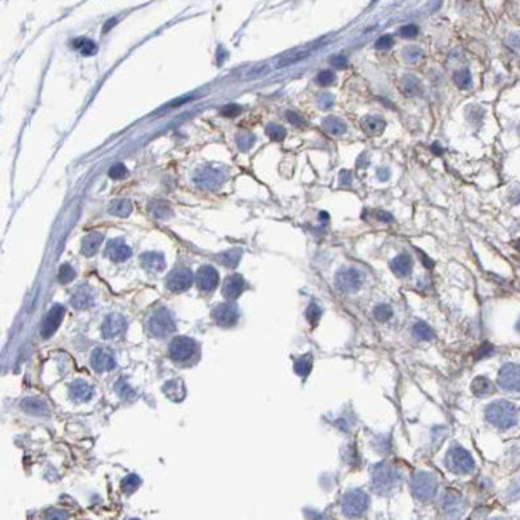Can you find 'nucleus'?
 I'll list each match as a JSON object with an SVG mask.
<instances>
[{
  "instance_id": "obj_1",
  "label": "nucleus",
  "mask_w": 520,
  "mask_h": 520,
  "mask_svg": "<svg viewBox=\"0 0 520 520\" xmlns=\"http://www.w3.org/2000/svg\"><path fill=\"white\" fill-rule=\"evenodd\" d=\"M487 419L498 429H509L517 422L519 418V410L516 405H512L511 402L499 400L493 402L487 408Z\"/></svg>"
},
{
  "instance_id": "obj_2",
  "label": "nucleus",
  "mask_w": 520,
  "mask_h": 520,
  "mask_svg": "<svg viewBox=\"0 0 520 520\" xmlns=\"http://www.w3.org/2000/svg\"><path fill=\"white\" fill-rule=\"evenodd\" d=\"M400 477L392 466L386 463H379L374 466L373 474H371V485L376 493L386 495L391 490H394L399 485Z\"/></svg>"
},
{
  "instance_id": "obj_3",
  "label": "nucleus",
  "mask_w": 520,
  "mask_h": 520,
  "mask_svg": "<svg viewBox=\"0 0 520 520\" xmlns=\"http://www.w3.org/2000/svg\"><path fill=\"white\" fill-rule=\"evenodd\" d=\"M176 328L175 318L166 308H158L149 317V333L154 338H163Z\"/></svg>"
},
{
  "instance_id": "obj_4",
  "label": "nucleus",
  "mask_w": 520,
  "mask_h": 520,
  "mask_svg": "<svg viewBox=\"0 0 520 520\" xmlns=\"http://www.w3.org/2000/svg\"><path fill=\"white\" fill-rule=\"evenodd\" d=\"M437 478L429 472H418L412 478V491L421 501H429L437 493Z\"/></svg>"
},
{
  "instance_id": "obj_5",
  "label": "nucleus",
  "mask_w": 520,
  "mask_h": 520,
  "mask_svg": "<svg viewBox=\"0 0 520 520\" xmlns=\"http://www.w3.org/2000/svg\"><path fill=\"white\" fill-rule=\"evenodd\" d=\"M224 179H226V171L223 168L208 165L196 173L194 183L199 187H202V189H216V187H219L224 183Z\"/></svg>"
},
{
  "instance_id": "obj_6",
  "label": "nucleus",
  "mask_w": 520,
  "mask_h": 520,
  "mask_svg": "<svg viewBox=\"0 0 520 520\" xmlns=\"http://www.w3.org/2000/svg\"><path fill=\"white\" fill-rule=\"evenodd\" d=\"M447 466L455 474H469L474 469V460L461 447H453L447 453Z\"/></svg>"
},
{
  "instance_id": "obj_7",
  "label": "nucleus",
  "mask_w": 520,
  "mask_h": 520,
  "mask_svg": "<svg viewBox=\"0 0 520 520\" xmlns=\"http://www.w3.org/2000/svg\"><path fill=\"white\" fill-rule=\"evenodd\" d=\"M368 508V495L362 490H351L343 498V512L349 517L362 516Z\"/></svg>"
},
{
  "instance_id": "obj_8",
  "label": "nucleus",
  "mask_w": 520,
  "mask_h": 520,
  "mask_svg": "<svg viewBox=\"0 0 520 520\" xmlns=\"http://www.w3.org/2000/svg\"><path fill=\"white\" fill-rule=\"evenodd\" d=\"M197 351V343L192 338L187 336H176L170 343V357L176 362H186L189 360Z\"/></svg>"
},
{
  "instance_id": "obj_9",
  "label": "nucleus",
  "mask_w": 520,
  "mask_h": 520,
  "mask_svg": "<svg viewBox=\"0 0 520 520\" xmlns=\"http://www.w3.org/2000/svg\"><path fill=\"white\" fill-rule=\"evenodd\" d=\"M364 282L362 274L354 267H344L336 274V287L344 293H354Z\"/></svg>"
},
{
  "instance_id": "obj_10",
  "label": "nucleus",
  "mask_w": 520,
  "mask_h": 520,
  "mask_svg": "<svg viewBox=\"0 0 520 520\" xmlns=\"http://www.w3.org/2000/svg\"><path fill=\"white\" fill-rule=\"evenodd\" d=\"M498 384L506 391L519 392L520 391V365L506 364L498 374Z\"/></svg>"
},
{
  "instance_id": "obj_11",
  "label": "nucleus",
  "mask_w": 520,
  "mask_h": 520,
  "mask_svg": "<svg viewBox=\"0 0 520 520\" xmlns=\"http://www.w3.org/2000/svg\"><path fill=\"white\" fill-rule=\"evenodd\" d=\"M211 317L219 327H232L239 320V309L232 303H223L211 311Z\"/></svg>"
},
{
  "instance_id": "obj_12",
  "label": "nucleus",
  "mask_w": 520,
  "mask_h": 520,
  "mask_svg": "<svg viewBox=\"0 0 520 520\" xmlns=\"http://www.w3.org/2000/svg\"><path fill=\"white\" fill-rule=\"evenodd\" d=\"M90 364H92V368L95 371H109L115 366V357L114 352L109 351L106 348H98L92 352V357H90Z\"/></svg>"
},
{
  "instance_id": "obj_13",
  "label": "nucleus",
  "mask_w": 520,
  "mask_h": 520,
  "mask_svg": "<svg viewBox=\"0 0 520 520\" xmlns=\"http://www.w3.org/2000/svg\"><path fill=\"white\" fill-rule=\"evenodd\" d=\"M194 282V274L189 269L181 267L170 272L168 279H166V287L170 291H184L187 290Z\"/></svg>"
},
{
  "instance_id": "obj_14",
  "label": "nucleus",
  "mask_w": 520,
  "mask_h": 520,
  "mask_svg": "<svg viewBox=\"0 0 520 520\" xmlns=\"http://www.w3.org/2000/svg\"><path fill=\"white\" fill-rule=\"evenodd\" d=\"M127 328V320L120 314H109L103 322L101 333L106 339H114L120 336Z\"/></svg>"
},
{
  "instance_id": "obj_15",
  "label": "nucleus",
  "mask_w": 520,
  "mask_h": 520,
  "mask_svg": "<svg viewBox=\"0 0 520 520\" xmlns=\"http://www.w3.org/2000/svg\"><path fill=\"white\" fill-rule=\"evenodd\" d=\"M219 283V275L218 270L213 266H202L197 270V287L202 290L204 293H210Z\"/></svg>"
},
{
  "instance_id": "obj_16",
  "label": "nucleus",
  "mask_w": 520,
  "mask_h": 520,
  "mask_svg": "<svg viewBox=\"0 0 520 520\" xmlns=\"http://www.w3.org/2000/svg\"><path fill=\"white\" fill-rule=\"evenodd\" d=\"M62 315H64V308H62L61 304H54V306L50 309V312L47 314L44 323H42V330H40L42 336L50 338L53 333L58 330Z\"/></svg>"
},
{
  "instance_id": "obj_17",
  "label": "nucleus",
  "mask_w": 520,
  "mask_h": 520,
  "mask_svg": "<svg viewBox=\"0 0 520 520\" xmlns=\"http://www.w3.org/2000/svg\"><path fill=\"white\" fill-rule=\"evenodd\" d=\"M247 283L244 280V277L239 274H232L226 277L224 285H223V295L227 298V300H237V298L242 295V291L245 290Z\"/></svg>"
},
{
  "instance_id": "obj_18",
  "label": "nucleus",
  "mask_w": 520,
  "mask_h": 520,
  "mask_svg": "<svg viewBox=\"0 0 520 520\" xmlns=\"http://www.w3.org/2000/svg\"><path fill=\"white\" fill-rule=\"evenodd\" d=\"M106 255H107V258H110L112 261L122 262V261H127L131 256V248L125 244L122 239H114L107 244Z\"/></svg>"
},
{
  "instance_id": "obj_19",
  "label": "nucleus",
  "mask_w": 520,
  "mask_h": 520,
  "mask_svg": "<svg viewBox=\"0 0 520 520\" xmlns=\"http://www.w3.org/2000/svg\"><path fill=\"white\" fill-rule=\"evenodd\" d=\"M71 303L77 309H88L95 304V291L88 285H80L71 298Z\"/></svg>"
},
{
  "instance_id": "obj_20",
  "label": "nucleus",
  "mask_w": 520,
  "mask_h": 520,
  "mask_svg": "<svg viewBox=\"0 0 520 520\" xmlns=\"http://www.w3.org/2000/svg\"><path fill=\"white\" fill-rule=\"evenodd\" d=\"M69 395L75 402H88L93 395V387L85 379H75L69 387Z\"/></svg>"
},
{
  "instance_id": "obj_21",
  "label": "nucleus",
  "mask_w": 520,
  "mask_h": 520,
  "mask_svg": "<svg viewBox=\"0 0 520 520\" xmlns=\"http://www.w3.org/2000/svg\"><path fill=\"white\" fill-rule=\"evenodd\" d=\"M141 264L151 272H160L165 269V258L158 252H148L141 256Z\"/></svg>"
},
{
  "instance_id": "obj_22",
  "label": "nucleus",
  "mask_w": 520,
  "mask_h": 520,
  "mask_svg": "<svg viewBox=\"0 0 520 520\" xmlns=\"http://www.w3.org/2000/svg\"><path fill=\"white\" fill-rule=\"evenodd\" d=\"M386 128V122L379 115H368L362 120V130L368 136H379Z\"/></svg>"
},
{
  "instance_id": "obj_23",
  "label": "nucleus",
  "mask_w": 520,
  "mask_h": 520,
  "mask_svg": "<svg viewBox=\"0 0 520 520\" xmlns=\"http://www.w3.org/2000/svg\"><path fill=\"white\" fill-rule=\"evenodd\" d=\"M412 267H413V261H412L410 256L405 255V253L395 256V258L391 261V269L397 277H407L412 272Z\"/></svg>"
},
{
  "instance_id": "obj_24",
  "label": "nucleus",
  "mask_w": 520,
  "mask_h": 520,
  "mask_svg": "<svg viewBox=\"0 0 520 520\" xmlns=\"http://www.w3.org/2000/svg\"><path fill=\"white\" fill-rule=\"evenodd\" d=\"M163 392L168 399L181 402L186 397V386L181 379H170L163 386Z\"/></svg>"
},
{
  "instance_id": "obj_25",
  "label": "nucleus",
  "mask_w": 520,
  "mask_h": 520,
  "mask_svg": "<svg viewBox=\"0 0 520 520\" xmlns=\"http://www.w3.org/2000/svg\"><path fill=\"white\" fill-rule=\"evenodd\" d=\"M21 407H23L24 412L31 413V415H37V416H45V415H48V405H47L42 399H39V397L24 399L23 402H21Z\"/></svg>"
},
{
  "instance_id": "obj_26",
  "label": "nucleus",
  "mask_w": 520,
  "mask_h": 520,
  "mask_svg": "<svg viewBox=\"0 0 520 520\" xmlns=\"http://www.w3.org/2000/svg\"><path fill=\"white\" fill-rule=\"evenodd\" d=\"M104 239V235L101 232H92L88 234L85 239H83L82 242V253L85 256H93L96 252H98V248L101 245V242Z\"/></svg>"
},
{
  "instance_id": "obj_27",
  "label": "nucleus",
  "mask_w": 520,
  "mask_h": 520,
  "mask_svg": "<svg viewBox=\"0 0 520 520\" xmlns=\"http://www.w3.org/2000/svg\"><path fill=\"white\" fill-rule=\"evenodd\" d=\"M149 213L157 219H166L171 216V208L165 200H152L149 204Z\"/></svg>"
},
{
  "instance_id": "obj_28",
  "label": "nucleus",
  "mask_w": 520,
  "mask_h": 520,
  "mask_svg": "<svg viewBox=\"0 0 520 520\" xmlns=\"http://www.w3.org/2000/svg\"><path fill=\"white\" fill-rule=\"evenodd\" d=\"M323 128L331 136H341L346 133V123L338 117H327L323 120Z\"/></svg>"
},
{
  "instance_id": "obj_29",
  "label": "nucleus",
  "mask_w": 520,
  "mask_h": 520,
  "mask_svg": "<svg viewBox=\"0 0 520 520\" xmlns=\"http://www.w3.org/2000/svg\"><path fill=\"white\" fill-rule=\"evenodd\" d=\"M131 208H133V207H131V204L128 202V200H125V199H117V200H114V202L109 204L107 211H109L110 214H115V216L125 218V216H128V214L131 213Z\"/></svg>"
},
{
  "instance_id": "obj_30",
  "label": "nucleus",
  "mask_w": 520,
  "mask_h": 520,
  "mask_svg": "<svg viewBox=\"0 0 520 520\" xmlns=\"http://www.w3.org/2000/svg\"><path fill=\"white\" fill-rule=\"evenodd\" d=\"M240 258H242V250H239V248L227 250V252L218 255V261L226 267H235L239 264Z\"/></svg>"
},
{
  "instance_id": "obj_31",
  "label": "nucleus",
  "mask_w": 520,
  "mask_h": 520,
  "mask_svg": "<svg viewBox=\"0 0 520 520\" xmlns=\"http://www.w3.org/2000/svg\"><path fill=\"white\" fill-rule=\"evenodd\" d=\"M470 389H472V392L477 395V397H483V395L490 394L491 391H493V386H491L490 379L485 378V376H477L474 381H472V386H470Z\"/></svg>"
},
{
  "instance_id": "obj_32",
  "label": "nucleus",
  "mask_w": 520,
  "mask_h": 520,
  "mask_svg": "<svg viewBox=\"0 0 520 520\" xmlns=\"http://www.w3.org/2000/svg\"><path fill=\"white\" fill-rule=\"evenodd\" d=\"M412 333L416 339H419V341H431V339L434 338V331L426 322H416L413 325Z\"/></svg>"
},
{
  "instance_id": "obj_33",
  "label": "nucleus",
  "mask_w": 520,
  "mask_h": 520,
  "mask_svg": "<svg viewBox=\"0 0 520 520\" xmlns=\"http://www.w3.org/2000/svg\"><path fill=\"white\" fill-rule=\"evenodd\" d=\"M463 509H464V503L461 501L460 496H453V495L445 496V511L450 516H461Z\"/></svg>"
},
{
  "instance_id": "obj_34",
  "label": "nucleus",
  "mask_w": 520,
  "mask_h": 520,
  "mask_svg": "<svg viewBox=\"0 0 520 520\" xmlns=\"http://www.w3.org/2000/svg\"><path fill=\"white\" fill-rule=\"evenodd\" d=\"M74 48H77V50L82 53V54H85V56H90V54H95L96 53V50H98V47H96V44H95V42L93 40H90V39H75L74 40Z\"/></svg>"
},
{
  "instance_id": "obj_35",
  "label": "nucleus",
  "mask_w": 520,
  "mask_h": 520,
  "mask_svg": "<svg viewBox=\"0 0 520 520\" xmlns=\"http://www.w3.org/2000/svg\"><path fill=\"white\" fill-rule=\"evenodd\" d=\"M309 50H298L295 53L291 54H287V56H283L279 62H277V67H285V66H290V64H295V62L301 61L304 58L309 56Z\"/></svg>"
},
{
  "instance_id": "obj_36",
  "label": "nucleus",
  "mask_w": 520,
  "mask_h": 520,
  "mask_svg": "<svg viewBox=\"0 0 520 520\" xmlns=\"http://www.w3.org/2000/svg\"><path fill=\"white\" fill-rule=\"evenodd\" d=\"M402 87H404V93L407 96H415L419 93V82L413 75H405L402 80Z\"/></svg>"
},
{
  "instance_id": "obj_37",
  "label": "nucleus",
  "mask_w": 520,
  "mask_h": 520,
  "mask_svg": "<svg viewBox=\"0 0 520 520\" xmlns=\"http://www.w3.org/2000/svg\"><path fill=\"white\" fill-rule=\"evenodd\" d=\"M311 368H312V356L311 354L298 359L295 362V371L300 374V376H306V374H309Z\"/></svg>"
},
{
  "instance_id": "obj_38",
  "label": "nucleus",
  "mask_w": 520,
  "mask_h": 520,
  "mask_svg": "<svg viewBox=\"0 0 520 520\" xmlns=\"http://www.w3.org/2000/svg\"><path fill=\"white\" fill-rule=\"evenodd\" d=\"M266 133L267 136H270V140L274 141H282L283 138L287 136V130L282 127V125H277V123H269L266 127Z\"/></svg>"
},
{
  "instance_id": "obj_39",
  "label": "nucleus",
  "mask_w": 520,
  "mask_h": 520,
  "mask_svg": "<svg viewBox=\"0 0 520 520\" xmlns=\"http://www.w3.org/2000/svg\"><path fill=\"white\" fill-rule=\"evenodd\" d=\"M138 485H140V477H138L136 474H130L122 480V488H123L125 493H133V491L138 488Z\"/></svg>"
},
{
  "instance_id": "obj_40",
  "label": "nucleus",
  "mask_w": 520,
  "mask_h": 520,
  "mask_svg": "<svg viewBox=\"0 0 520 520\" xmlns=\"http://www.w3.org/2000/svg\"><path fill=\"white\" fill-rule=\"evenodd\" d=\"M75 277V270L72 269L71 264H62L58 270V280L61 283H69L72 282Z\"/></svg>"
},
{
  "instance_id": "obj_41",
  "label": "nucleus",
  "mask_w": 520,
  "mask_h": 520,
  "mask_svg": "<svg viewBox=\"0 0 520 520\" xmlns=\"http://www.w3.org/2000/svg\"><path fill=\"white\" fill-rule=\"evenodd\" d=\"M374 317L378 318L379 322H387L392 317V308L387 306V304H379L374 309Z\"/></svg>"
},
{
  "instance_id": "obj_42",
  "label": "nucleus",
  "mask_w": 520,
  "mask_h": 520,
  "mask_svg": "<svg viewBox=\"0 0 520 520\" xmlns=\"http://www.w3.org/2000/svg\"><path fill=\"white\" fill-rule=\"evenodd\" d=\"M115 391H117V394H119L122 399H131V397H133V395H135V391L131 389L130 384H127V381H123V379H119V381H117V384H115Z\"/></svg>"
},
{
  "instance_id": "obj_43",
  "label": "nucleus",
  "mask_w": 520,
  "mask_h": 520,
  "mask_svg": "<svg viewBox=\"0 0 520 520\" xmlns=\"http://www.w3.org/2000/svg\"><path fill=\"white\" fill-rule=\"evenodd\" d=\"M255 143V136L250 133H239L237 135V146L240 151H248Z\"/></svg>"
},
{
  "instance_id": "obj_44",
  "label": "nucleus",
  "mask_w": 520,
  "mask_h": 520,
  "mask_svg": "<svg viewBox=\"0 0 520 520\" xmlns=\"http://www.w3.org/2000/svg\"><path fill=\"white\" fill-rule=\"evenodd\" d=\"M320 315H322V309L318 308L315 303H311L309 308H308V311H306L308 320H309L312 325H315V323L318 322V318H320Z\"/></svg>"
},
{
  "instance_id": "obj_45",
  "label": "nucleus",
  "mask_w": 520,
  "mask_h": 520,
  "mask_svg": "<svg viewBox=\"0 0 520 520\" xmlns=\"http://www.w3.org/2000/svg\"><path fill=\"white\" fill-rule=\"evenodd\" d=\"M335 80H336L335 72H331V71H320L317 74V83H318V85H322V87H328Z\"/></svg>"
},
{
  "instance_id": "obj_46",
  "label": "nucleus",
  "mask_w": 520,
  "mask_h": 520,
  "mask_svg": "<svg viewBox=\"0 0 520 520\" xmlns=\"http://www.w3.org/2000/svg\"><path fill=\"white\" fill-rule=\"evenodd\" d=\"M455 82H456L458 87L468 88V87L470 85V75H469V72H468V71H460V72H456V74H455Z\"/></svg>"
},
{
  "instance_id": "obj_47",
  "label": "nucleus",
  "mask_w": 520,
  "mask_h": 520,
  "mask_svg": "<svg viewBox=\"0 0 520 520\" xmlns=\"http://www.w3.org/2000/svg\"><path fill=\"white\" fill-rule=\"evenodd\" d=\"M125 175H127V168L123 163H115L109 168V176L112 179H122Z\"/></svg>"
},
{
  "instance_id": "obj_48",
  "label": "nucleus",
  "mask_w": 520,
  "mask_h": 520,
  "mask_svg": "<svg viewBox=\"0 0 520 520\" xmlns=\"http://www.w3.org/2000/svg\"><path fill=\"white\" fill-rule=\"evenodd\" d=\"M418 32H419V31H418V26H415V24L404 26V27H400V31H399L400 36L405 37V39H413V37L418 36Z\"/></svg>"
},
{
  "instance_id": "obj_49",
  "label": "nucleus",
  "mask_w": 520,
  "mask_h": 520,
  "mask_svg": "<svg viewBox=\"0 0 520 520\" xmlns=\"http://www.w3.org/2000/svg\"><path fill=\"white\" fill-rule=\"evenodd\" d=\"M242 112V107L239 104H227L223 109H221V114L224 117H237Z\"/></svg>"
},
{
  "instance_id": "obj_50",
  "label": "nucleus",
  "mask_w": 520,
  "mask_h": 520,
  "mask_svg": "<svg viewBox=\"0 0 520 520\" xmlns=\"http://www.w3.org/2000/svg\"><path fill=\"white\" fill-rule=\"evenodd\" d=\"M392 45H394V39H392V36H389V34H386V36L379 37L376 40V48H378V50H389Z\"/></svg>"
},
{
  "instance_id": "obj_51",
  "label": "nucleus",
  "mask_w": 520,
  "mask_h": 520,
  "mask_svg": "<svg viewBox=\"0 0 520 520\" xmlns=\"http://www.w3.org/2000/svg\"><path fill=\"white\" fill-rule=\"evenodd\" d=\"M421 50H419V48L418 47H408L407 48V50H405V58L408 59V61H416V59H418L419 56H421Z\"/></svg>"
},
{
  "instance_id": "obj_52",
  "label": "nucleus",
  "mask_w": 520,
  "mask_h": 520,
  "mask_svg": "<svg viewBox=\"0 0 520 520\" xmlns=\"http://www.w3.org/2000/svg\"><path fill=\"white\" fill-rule=\"evenodd\" d=\"M287 119L290 120V123H295L298 125V127H301V125H304V119L296 112V110H288L287 112Z\"/></svg>"
},
{
  "instance_id": "obj_53",
  "label": "nucleus",
  "mask_w": 520,
  "mask_h": 520,
  "mask_svg": "<svg viewBox=\"0 0 520 520\" xmlns=\"http://www.w3.org/2000/svg\"><path fill=\"white\" fill-rule=\"evenodd\" d=\"M491 351H493V348H491V344H488V343H485V344H482V346H480V349H478V351H477V354H475V357H477V359H483V357H487V356H490V354H491Z\"/></svg>"
},
{
  "instance_id": "obj_54",
  "label": "nucleus",
  "mask_w": 520,
  "mask_h": 520,
  "mask_svg": "<svg viewBox=\"0 0 520 520\" xmlns=\"http://www.w3.org/2000/svg\"><path fill=\"white\" fill-rule=\"evenodd\" d=\"M330 62H331V66L335 69H344L346 66H348V61H346L344 56H333L330 59Z\"/></svg>"
},
{
  "instance_id": "obj_55",
  "label": "nucleus",
  "mask_w": 520,
  "mask_h": 520,
  "mask_svg": "<svg viewBox=\"0 0 520 520\" xmlns=\"http://www.w3.org/2000/svg\"><path fill=\"white\" fill-rule=\"evenodd\" d=\"M318 104H320L322 109H328L333 106V96L330 95H322L320 98H318Z\"/></svg>"
},
{
  "instance_id": "obj_56",
  "label": "nucleus",
  "mask_w": 520,
  "mask_h": 520,
  "mask_svg": "<svg viewBox=\"0 0 520 520\" xmlns=\"http://www.w3.org/2000/svg\"><path fill=\"white\" fill-rule=\"evenodd\" d=\"M341 184L343 186H349L351 184V173L349 171H341Z\"/></svg>"
},
{
  "instance_id": "obj_57",
  "label": "nucleus",
  "mask_w": 520,
  "mask_h": 520,
  "mask_svg": "<svg viewBox=\"0 0 520 520\" xmlns=\"http://www.w3.org/2000/svg\"><path fill=\"white\" fill-rule=\"evenodd\" d=\"M378 178L381 179V181H387V179H389V170L387 168L378 170Z\"/></svg>"
},
{
  "instance_id": "obj_58",
  "label": "nucleus",
  "mask_w": 520,
  "mask_h": 520,
  "mask_svg": "<svg viewBox=\"0 0 520 520\" xmlns=\"http://www.w3.org/2000/svg\"><path fill=\"white\" fill-rule=\"evenodd\" d=\"M191 98H189V96H184V98H181V100H178V101H173V103H170L168 104V106H166V107H176V106H181V104L183 103H186V101H189Z\"/></svg>"
},
{
  "instance_id": "obj_59",
  "label": "nucleus",
  "mask_w": 520,
  "mask_h": 520,
  "mask_svg": "<svg viewBox=\"0 0 520 520\" xmlns=\"http://www.w3.org/2000/svg\"><path fill=\"white\" fill-rule=\"evenodd\" d=\"M378 216H379L381 221H386V223H391V221H392V216L389 213H386V211H379Z\"/></svg>"
},
{
  "instance_id": "obj_60",
  "label": "nucleus",
  "mask_w": 520,
  "mask_h": 520,
  "mask_svg": "<svg viewBox=\"0 0 520 520\" xmlns=\"http://www.w3.org/2000/svg\"><path fill=\"white\" fill-rule=\"evenodd\" d=\"M115 23H117V19H115V18H112V19H109V21H107V23H106V26H104V27H103V32H104V34H106V32H107V31H109V29H110V27H112V26H114Z\"/></svg>"
},
{
  "instance_id": "obj_61",
  "label": "nucleus",
  "mask_w": 520,
  "mask_h": 520,
  "mask_svg": "<svg viewBox=\"0 0 520 520\" xmlns=\"http://www.w3.org/2000/svg\"><path fill=\"white\" fill-rule=\"evenodd\" d=\"M516 328H517V331H519V333H520V320H519V322H517V325H516Z\"/></svg>"
}]
</instances>
